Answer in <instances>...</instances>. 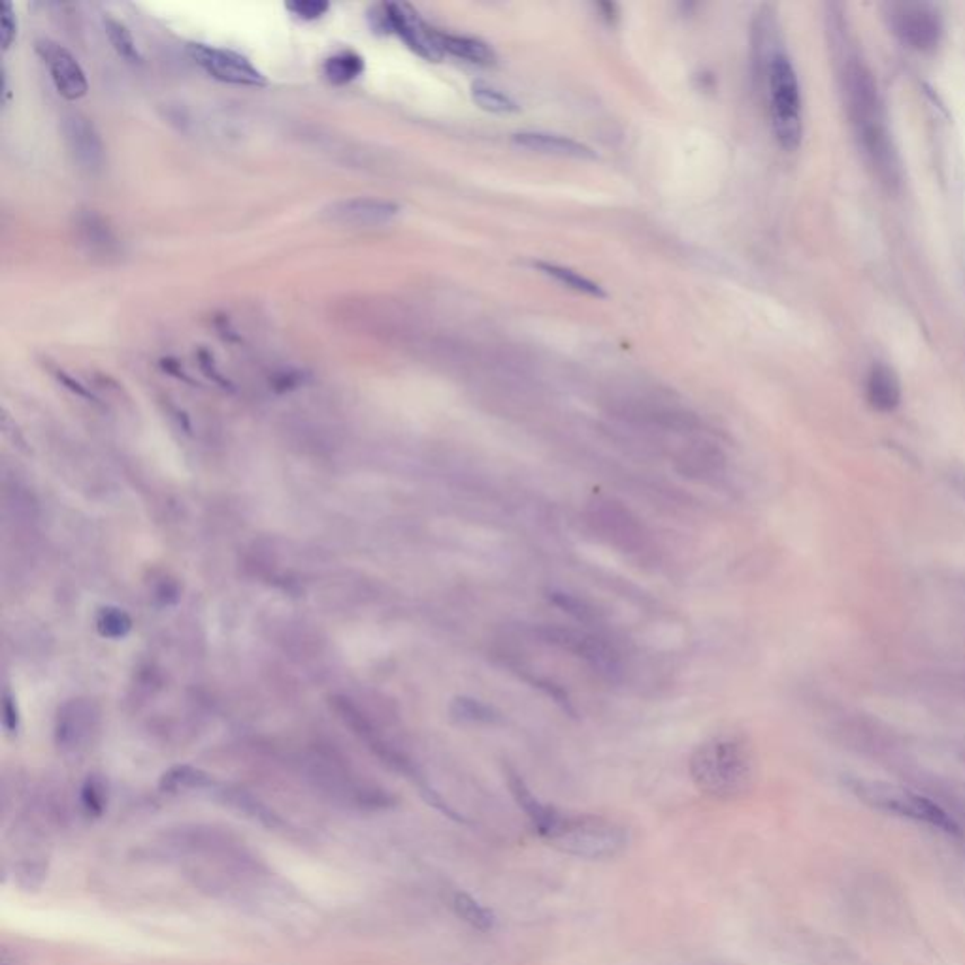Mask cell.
<instances>
[{
	"instance_id": "cell-1",
	"label": "cell",
	"mask_w": 965,
	"mask_h": 965,
	"mask_svg": "<svg viewBox=\"0 0 965 965\" xmlns=\"http://www.w3.org/2000/svg\"><path fill=\"white\" fill-rule=\"evenodd\" d=\"M843 89L862 153L877 178L888 187H894L901 179V169L874 74L862 61L848 59L843 70Z\"/></svg>"
},
{
	"instance_id": "cell-2",
	"label": "cell",
	"mask_w": 965,
	"mask_h": 965,
	"mask_svg": "<svg viewBox=\"0 0 965 965\" xmlns=\"http://www.w3.org/2000/svg\"><path fill=\"white\" fill-rule=\"evenodd\" d=\"M689 773L700 794L718 802L737 800L754 783V752L743 735L720 732L694 749Z\"/></svg>"
},
{
	"instance_id": "cell-3",
	"label": "cell",
	"mask_w": 965,
	"mask_h": 965,
	"mask_svg": "<svg viewBox=\"0 0 965 965\" xmlns=\"http://www.w3.org/2000/svg\"><path fill=\"white\" fill-rule=\"evenodd\" d=\"M551 847L581 860H611L626 850L628 830L598 814L561 813L543 838Z\"/></svg>"
},
{
	"instance_id": "cell-4",
	"label": "cell",
	"mask_w": 965,
	"mask_h": 965,
	"mask_svg": "<svg viewBox=\"0 0 965 965\" xmlns=\"http://www.w3.org/2000/svg\"><path fill=\"white\" fill-rule=\"evenodd\" d=\"M848 788L860 802H864L871 809L927 824L937 828L939 831L954 835V838H961L963 835V828L954 816L922 794L888 783L864 781V778L850 781Z\"/></svg>"
},
{
	"instance_id": "cell-5",
	"label": "cell",
	"mask_w": 965,
	"mask_h": 965,
	"mask_svg": "<svg viewBox=\"0 0 965 965\" xmlns=\"http://www.w3.org/2000/svg\"><path fill=\"white\" fill-rule=\"evenodd\" d=\"M766 74L775 136L783 150L795 152L804 136L802 92L788 55L783 51L768 55Z\"/></svg>"
},
{
	"instance_id": "cell-6",
	"label": "cell",
	"mask_w": 965,
	"mask_h": 965,
	"mask_svg": "<svg viewBox=\"0 0 965 965\" xmlns=\"http://www.w3.org/2000/svg\"><path fill=\"white\" fill-rule=\"evenodd\" d=\"M187 55L195 65L217 82L238 87H266L268 80L246 55L208 44H187Z\"/></svg>"
},
{
	"instance_id": "cell-7",
	"label": "cell",
	"mask_w": 965,
	"mask_h": 965,
	"mask_svg": "<svg viewBox=\"0 0 965 965\" xmlns=\"http://www.w3.org/2000/svg\"><path fill=\"white\" fill-rule=\"evenodd\" d=\"M888 22L898 39L908 48L930 51L937 48L943 22L939 10L927 3H898L888 6Z\"/></svg>"
},
{
	"instance_id": "cell-8",
	"label": "cell",
	"mask_w": 965,
	"mask_h": 965,
	"mask_svg": "<svg viewBox=\"0 0 965 965\" xmlns=\"http://www.w3.org/2000/svg\"><path fill=\"white\" fill-rule=\"evenodd\" d=\"M383 6L388 32L398 34L400 40L424 61L439 63L443 59L445 51L439 44V32L426 25L413 6L398 3H388Z\"/></svg>"
},
{
	"instance_id": "cell-9",
	"label": "cell",
	"mask_w": 965,
	"mask_h": 965,
	"mask_svg": "<svg viewBox=\"0 0 965 965\" xmlns=\"http://www.w3.org/2000/svg\"><path fill=\"white\" fill-rule=\"evenodd\" d=\"M540 634L547 643L561 647L564 651L588 662L598 674L611 677L619 672V656L598 636L564 626H543Z\"/></svg>"
},
{
	"instance_id": "cell-10",
	"label": "cell",
	"mask_w": 965,
	"mask_h": 965,
	"mask_svg": "<svg viewBox=\"0 0 965 965\" xmlns=\"http://www.w3.org/2000/svg\"><path fill=\"white\" fill-rule=\"evenodd\" d=\"M34 49L46 65L49 78L63 99L80 100L87 95L89 83L85 72L65 46L49 39H40L36 40Z\"/></svg>"
},
{
	"instance_id": "cell-11",
	"label": "cell",
	"mask_w": 965,
	"mask_h": 965,
	"mask_svg": "<svg viewBox=\"0 0 965 965\" xmlns=\"http://www.w3.org/2000/svg\"><path fill=\"white\" fill-rule=\"evenodd\" d=\"M61 125L68 153L78 164V169L87 174L102 172L106 164V147L92 121L80 111H70L63 116Z\"/></svg>"
},
{
	"instance_id": "cell-12",
	"label": "cell",
	"mask_w": 965,
	"mask_h": 965,
	"mask_svg": "<svg viewBox=\"0 0 965 965\" xmlns=\"http://www.w3.org/2000/svg\"><path fill=\"white\" fill-rule=\"evenodd\" d=\"M400 213V206L381 198H343L328 204L323 210L325 221L349 229H369L391 222Z\"/></svg>"
},
{
	"instance_id": "cell-13",
	"label": "cell",
	"mask_w": 965,
	"mask_h": 965,
	"mask_svg": "<svg viewBox=\"0 0 965 965\" xmlns=\"http://www.w3.org/2000/svg\"><path fill=\"white\" fill-rule=\"evenodd\" d=\"M74 234L78 244L92 256L109 258L121 251V241L108 219L95 210H78L74 213Z\"/></svg>"
},
{
	"instance_id": "cell-14",
	"label": "cell",
	"mask_w": 965,
	"mask_h": 965,
	"mask_svg": "<svg viewBox=\"0 0 965 965\" xmlns=\"http://www.w3.org/2000/svg\"><path fill=\"white\" fill-rule=\"evenodd\" d=\"M504 777H506V785H508V788H509V792L513 795L515 804L521 807V811L526 814V819H528L532 830L543 839L545 835L549 833V830L554 826L556 819H559L562 811L554 809L552 805L537 800V797L534 795V792L525 783V778L508 764L504 766Z\"/></svg>"
},
{
	"instance_id": "cell-15",
	"label": "cell",
	"mask_w": 965,
	"mask_h": 965,
	"mask_svg": "<svg viewBox=\"0 0 965 965\" xmlns=\"http://www.w3.org/2000/svg\"><path fill=\"white\" fill-rule=\"evenodd\" d=\"M515 145L523 147V150L543 153V155H556V157H573V159H594V153L588 145L568 138L561 135L551 133H518L513 136Z\"/></svg>"
},
{
	"instance_id": "cell-16",
	"label": "cell",
	"mask_w": 965,
	"mask_h": 965,
	"mask_svg": "<svg viewBox=\"0 0 965 965\" xmlns=\"http://www.w3.org/2000/svg\"><path fill=\"white\" fill-rule=\"evenodd\" d=\"M867 402L881 413L894 412L901 402V385L896 372L890 366L877 364L871 368L865 385Z\"/></svg>"
},
{
	"instance_id": "cell-17",
	"label": "cell",
	"mask_w": 965,
	"mask_h": 965,
	"mask_svg": "<svg viewBox=\"0 0 965 965\" xmlns=\"http://www.w3.org/2000/svg\"><path fill=\"white\" fill-rule=\"evenodd\" d=\"M449 907H451V911L456 915V918H460L462 922H466L470 927H474V930H477L481 934H487V932L494 930V926H496L494 913L491 911L489 907H485L482 903H479L475 898H472L468 892H464V890H451V892H449Z\"/></svg>"
},
{
	"instance_id": "cell-18",
	"label": "cell",
	"mask_w": 965,
	"mask_h": 965,
	"mask_svg": "<svg viewBox=\"0 0 965 965\" xmlns=\"http://www.w3.org/2000/svg\"><path fill=\"white\" fill-rule=\"evenodd\" d=\"M439 44L445 53H451L458 59H464L474 65H492L496 61L494 49L479 39H472V36L462 34H449L439 32Z\"/></svg>"
},
{
	"instance_id": "cell-19",
	"label": "cell",
	"mask_w": 965,
	"mask_h": 965,
	"mask_svg": "<svg viewBox=\"0 0 965 965\" xmlns=\"http://www.w3.org/2000/svg\"><path fill=\"white\" fill-rule=\"evenodd\" d=\"M366 70L364 57L352 49L334 53L323 65V74L332 85H347L361 78Z\"/></svg>"
},
{
	"instance_id": "cell-20",
	"label": "cell",
	"mask_w": 965,
	"mask_h": 965,
	"mask_svg": "<svg viewBox=\"0 0 965 965\" xmlns=\"http://www.w3.org/2000/svg\"><path fill=\"white\" fill-rule=\"evenodd\" d=\"M451 717L458 722L468 724H487V726H494L504 720L502 713H500L492 705L470 698V696H458L451 703Z\"/></svg>"
},
{
	"instance_id": "cell-21",
	"label": "cell",
	"mask_w": 965,
	"mask_h": 965,
	"mask_svg": "<svg viewBox=\"0 0 965 965\" xmlns=\"http://www.w3.org/2000/svg\"><path fill=\"white\" fill-rule=\"evenodd\" d=\"M534 266H537V270H540L542 274L552 277L554 282L566 285L568 289H573L578 292L594 296V299H604V296H605V291L598 283H594L592 280H588V277L581 275L579 272H575L571 268L559 266V265H549V263H535Z\"/></svg>"
},
{
	"instance_id": "cell-22",
	"label": "cell",
	"mask_w": 965,
	"mask_h": 965,
	"mask_svg": "<svg viewBox=\"0 0 965 965\" xmlns=\"http://www.w3.org/2000/svg\"><path fill=\"white\" fill-rule=\"evenodd\" d=\"M104 29H106V36H108L109 44L114 46L116 53L119 55L123 61L131 63V65H140L143 61L138 48H136L133 34H131V30H128V27L125 23L114 20V17H106Z\"/></svg>"
},
{
	"instance_id": "cell-23",
	"label": "cell",
	"mask_w": 965,
	"mask_h": 965,
	"mask_svg": "<svg viewBox=\"0 0 965 965\" xmlns=\"http://www.w3.org/2000/svg\"><path fill=\"white\" fill-rule=\"evenodd\" d=\"M472 99L481 109L491 111V114H513L518 109L509 95L485 82H475L472 85Z\"/></svg>"
},
{
	"instance_id": "cell-24",
	"label": "cell",
	"mask_w": 965,
	"mask_h": 965,
	"mask_svg": "<svg viewBox=\"0 0 965 965\" xmlns=\"http://www.w3.org/2000/svg\"><path fill=\"white\" fill-rule=\"evenodd\" d=\"M547 600L556 605L559 609H562L564 613H568L569 617H573L575 621H579L583 624H592L598 621V611L596 607H592L588 602L573 596V594H568V592H561V590H551L547 594Z\"/></svg>"
},
{
	"instance_id": "cell-25",
	"label": "cell",
	"mask_w": 965,
	"mask_h": 965,
	"mask_svg": "<svg viewBox=\"0 0 965 965\" xmlns=\"http://www.w3.org/2000/svg\"><path fill=\"white\" fill-rule=\"evenodd\" d=\"M97 626L100 630V634L106 636V638H123V636L128 634V630H131L133 622H131V619H128L123 613L121 609L108 607V609L100 611Z\"/></svg>"
},
{
	"instance_id": "cell-26",
	"label": "cell",
	"mask_w": 965,
	"mask_h": 965,
	"mask_svg": "<svg viewBox=\"0 0 965 965\" xmlns=\"http://www.w3.org/2000/svg\"><path fill=\"white\" fill-rule=\"evenodd\" d=\"M285 8L302 22H315L321 20L328 12L330 4L326 0H292V3L285 4Z\"/></svg>"
},
{
	"instance_id": "cell-27",
	"label": "cell",
	"mask_w": 965,
	"mask_h": 965,
	"mask_svg": "<svg viewBox=\"0 0 965 965\" xmlns=\"http://www.w3.org/2000/svg\"><path fill=\"white\" fill-rule=\"evenodd\" d=\"M0 34H3V49L8 51L15 40L17 34V20L12 3H4L3 6V22H0Z\"/></svg>"
}]
</instances>
